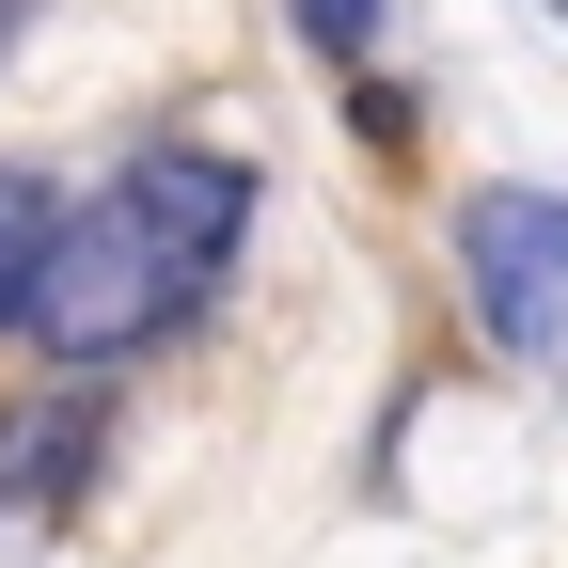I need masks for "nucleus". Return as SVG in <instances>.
I'll use <instances>...</instances> for the list:
<instances>
[{
  "mask_svg": "<svg viewBox=\"0 0 568 568\" xmlns=\"http://www.w3.org/2000/svg\"><path fill=\"white\" fill-rule=\"evenodd\" d=\"M253 237V174L205 159V142H159V159H126L95 205H63L32 284H17V332L48 364H126V347H159L174 316H205V284L222 253Z\"/></svg>",
  "mask_w": 568,
  "mask_h": 568,
  "instance_id": "f257e3e1",
  "label": "nucleus"
},
{
  "mask_svg": "<svg viewBox=\"0 0 568 568\" xmlns=\"http://www.w3.org/2000/svg\"><path fill=\"white\" fill-rule=\"evenodd\" d=\"M458 284H474V316H489V347H537L568 332V190H537V174H489L474 205H458Z\"/></svg>",
  "mask_w": 568,
  "mask_h": 568,
  "instance_id": "f03ea898",
  "label": "nucleus"
},
{
  "mask_svg": "<svg viewBox=\"0 0 568 568\" xmlns=\"http://www.w3.org/2000/svg\"><path fill=\"white\" fill-rule=\"evenodd\" d=\"M95 489V395L63 379V395H17L0 410V521H48V506H80Z\"/></svg>",
  "mask_w": 568,
  "mask_h": 568,
  "instance_id": "7ed1b4c3",
  "label": "nucleus"
},
{
  "mask_svg": "<svg viewBox=\"0 0 568 568\" xmlns=\"http://www.w3.org/2000/svg\"><path fill=\"white\" fill-rule=\"evenodd\" d=\"M48 222H63V205L17 174V159H0V332H17V284H32V253H48Z\"/></svg>",
  "mask_w": 568,
  "mask_h": 568,
  "instance_id": "20e7f679",
  "label": "nucleus"
},
{
  "mask_svg": "<svg viewBox=\"0 0 568 568\" xmlns=\"http://www.w3.org/2000/svg\"><path fill=\"white\" fill-rule=\"evenodd\" d=\"M301 32H316V48H347V63H364V32H379V0H301Z\"/></svg>",
  "mask_w": 568,
  "mask_h": 568,
  "instance_id": "39448f33",
  "label": "nucleus"
},
{
  "mask_svg": "<svg viewBox=\"0 0 568 568\" xmlns=\"http://www.w3.org/2000/svg\"><path fill=\"white\" fill-rule=\"evenodd\" d=\"M0 48H17V0H0Z\"/></svg>",
  "mask_w": 568,
  "mask_h": 568,
  "instance_id": "423d86ee",
  "label": "nucleus"
}]
</instances>
